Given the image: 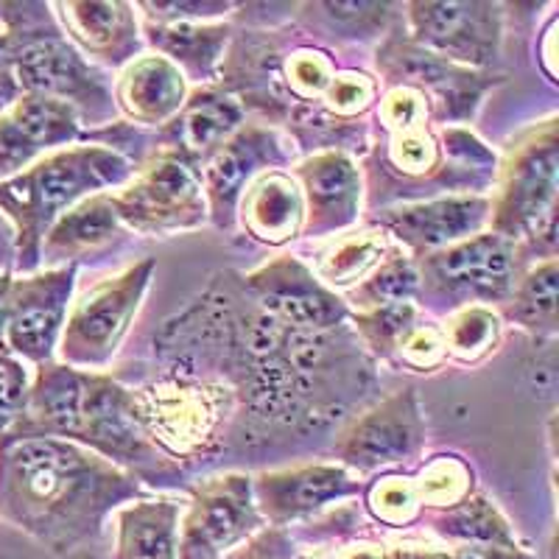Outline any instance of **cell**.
Masks as SVG:
<instances>
[{
	"label": "cell",
	"instance_id": "cell-1",
	"mask_svg": "<svg viewBox=\"0 0 559 559\" xmlns=\"http://www.w3.org/2000/svg\"><path fill=\"white\" fill-rule=\"evenodd\" d=\"M171 372L213 378L238 397L233 437L261 431H319L376 386V361L347 324L297 331L269 317L243 292L241 274L222 272L188 311L168 319L154 342Z\"/></svg>",
	"mask_w": 559,
	"mask_h": 559
},
{
	"label": "cell",
	"instance_id": "cell-2",
	"mask_svg": "<svg viewBox=\"0 0 559 559\" xmlns=\"http://www.w3.org/2000/svg\"><path fill=\"white\" fill-rule=\"evenodd\" d=\"M146 492L132 473L68 439H12L0 451V515L59 557L96 540Z\"/></svg>",
	"mask_w": 559,
	"mask_h": 559
},
{
	"label": "cell",
	"instance_id": "cell-3",
	"mask_svg": "<svg viewBox=\"0 0 559 559\" xmlns=\"http://www.w3.org/2000/svg\"><path fill=\"white\" fill-rule=\"evenodd\" d=\"M367 213L437 197H489L498 154L471 127H439L423 93L381 87L372 146L361 159Z\"/></svg>",
	"mask_w": 559,
	"mask_h": 559
},
{
	"label": "cell",
	"instance_id": "cell-4",
	"mask_svg": "<svg viewBox=\"0 0 559 559\" xmlns=\"http://www.w3.org/2000/svg\"><path fill=\"white\" fill-rule=\"evenodd\" d=\"M134 174V163L118 148L76 143L45 154L26 171L0 182V213L14 233V269H39V243L51 224L76 202L118 191Z\"/></svg>",
	"mask_w": 559,
	"mask_h": 559
},
{
	"label": "cell",
	"instance_id": "cell-5",
	"mask_svg": "<svg viewBox=\"0 0 559 559\" xmlns=\"http://www.w3.org/2000/svg\"><path fill=\"white\" fill-rule=\"evenodd\" d=\"M14 34H7V64L20 93L51 98L79 115L93 132L121 121L112 98V73L96 68L70 45L51 12V3H37V12L17 7Z\"/></svg>",
	"mask_w": 559,
	"mask_h": 559
},
{
	"label": "cell",
	"instance_id": "cell-6",
	"mask_svg": "<svg viewBox=\"0 0 559 559\" xmlns=\"http://www.w3.org/2000/svg\"><path fill=\"white\" fill-rule=\"evenodd\" d=\"M559 207V118L528 123L498 157L489 191V227L518 241L528 261L557 258Z\"/></svg>",
	"mask_w": 559,
	"mask_h": 559
},
{
	"label": "cell",
	"instance_id": "cell-7",
	"mask_svg": "<svg viewBox=\"0 0 559 559\" xmlns=\"http://www.w3.org/2000/svg\"><path fill=\"white\" fill-rule=\"evenodd\" d=\"M132 397L152 445L179 467L213 456L236 428V392L213 378L163 372L134 386Z\"/></svg>",
	"mask_w": 559,
	"mask_h": 559
},
{
	"label": "cell",
	"instance_id": "cell-8",
	"mask_svg": "<svg viewBox=\"0 0 559 559\" xmlns=\"http://www.w3.org/2000/svg\"><path fill=\"white\" fill-rule=\"evenodd\" d=\"M528 263L521 243L484 229L467 241L419 258L417 306L437 319L464 306L498 308L507 302Z\"/></svg>",
	"mask_w": 559,
	"mask_h": 559
},
{
	"label": "cell",
	"instance_id": "cell-9",
	"mask_svg": "<svg viewBox=\"0 0 559 559\" xmlns=\"http://www.w3.org/2000/svg\"><path fill=\"white\" fill-rule=\"evenodd\" d=\"M154 272L157 261L143 258L121 272L96 280L87 288H79L76 283L59 336L57 361L82 372H104L127 342L152 288Z\"/></svg>",
	"mask_w": 559,
	"mask_h": 559
},
{
	"label": "cell",
	"instance_id": "cell-10",
	"mask_svg": "<svg viewBox=\"0 0 559 559\" xmlns=\"http://www.w3.org/2000/svg\"><path fill=\"white\" fill-rule=\"evenodd\" d=\"M112 204L132 236L174 238L210 224L202 171L171 146L152 143L129 182L112 191Z\"/></svg>",
	"mask_w": 559,
	"mask_h": 559
},
{
	"label": "cell",
	"instance_id": "cell-11",
	"mask_svg": "<svg viewBox=\"0 0 559 559\" xmlns=\"http://www.w3.org/2000/svg\"><path fill=\"white\" fill-rule=\"evenodd\" d=\"M372 73L381 87L403 84L426 96L439 127H467L484 98L503 82L492 70H471L423 51L403 32L401 20L378 39L372 51Z\"/></svg>",
	"mask_w": 559,
	"mask_h": 559
},
{
	"label": "cell",
	"instance_id": "cell-12",
	"mask_svg": "<svg viewBox=\"0 0 559 559\" xmlns=\"http://www.w3.org/2000/svg\"><path fill=\"white\" fill-rule=\"evenodd\" d=\"M428 423L417 389H397L383 401L349 414L333 439V462L369 478L389 471H414L423 462Z\"/></svg>",
	"mask_w": 559,
	"mask_h": 559
},
{
	"label": "cell",
	"instance_id": "cell-13",
	"mask_svg": "<svg viewBox=\"0 0 559 559\" xmlns=\"http://www.w3.org/2000/svg\"><path fill=\"white\" fill-rule=\"evenodd\" d=\"M179 518V559H222L261 532L252 496V473H213L185 484Z\"/></svg>",
	"mask_w": 559,
	"mask_h": 559
},
{
	"label": "cell",
	"instance_id": "cell-14",
	"mask_svg": "<svg viewBox=\"0 0 559 559\" xmlns=\"http://www.w3.org/2000/svg\"><path fill=\"white\" fill-rule=\"evenodd\" d=\"M403 32L445 62L492 70L501 62L503 7L489 0H408Z\"/></svg>",
	"mask_w": 559,
	"mask_h": 559
},
{
	"label": "cell",
	"instance_id": "cell-15",
	"mask_svg": "<svg viewBox=\"0 0 559 559\" xmlns=\"http://www.w3.org/2000/svg\"><path fill=\"white\" fill-rule=\"evenodd\" d=\"M294 28L292 20L277 26H238L227 53L218 68L216 84L236 98L249 118L283 129L292 109L297 107L288 96L283 62Z\"/></svg>",
	"mask_w": 559,
	"mask_h": 559
},
{
	"label": "cell",
	"instance_id": "cell-16",
	"mask_svg": "<svg viewBox=\"0 0 559 559\" xmlns=\"http://www.w3.org/2000/svg\"><path fill=\"white\" fill-rule=\"evenodd\" d=\"M297 159V146L283 129L247 118L199 168L210 224L222 233H236L238 199L249 182L266 171L292 168Z\"/></svg>",
	"mask_w": 559,
	"mask_h": 559
},
{
	"label": "cell",
	"instance_id": "cell-17",
	"mask_svg": "<svg viewBox=\"0 0 559 559\" xmlns=\"http://www.w3.org/2000/svg\"><path fill=\"white\" fill-rule=\"evenodd\" d=\"M238 274L254 306L297 331H331L353 317L342 294L322 286L302 254L277 252L261 266Z\"/></svg>",
	"mask_w": 559,
	"mask_h": 559
},
{
	"label": "cell",
	"instance_id": "cell-18",
	"mask_svg": "<svg viewBox=\"0 0 559 559\" xmlns=\"http://www.w3.org/2000/svg\"><path fill=\"white\" fill-rule=\"evenodd\" d=\"M367 478L338 462H306L252 473V496L263 523L277 528L306 526L313 518L358 501Z\"/></svg>",
	"mask_w": 559,
	"mask_h": 559
},
{
	"label": "cell",
	"instance_id": "cell-19",
	"mask_svg": "<svg viewBox=\"0 0 559 559\" xmlns=\"http://www.w3.org/2000/svg\"><path fill=\"white\" fill-rule=\"evenodd\" d=\"M79 269L82 266L68 263L57 269H37L34 274L12 280L7 333H3L9 356L32 367L57 361L59 336H62L70 299L76 294Z\"/></svg>",
	"mask_w": 559,
	"mask_h": 559
},
{
	"label": "cell",
	"instance_id": "cell-20",
	"mask_svg": "<svg viewBox=\"0 0 559 559\" xmlns=\"http://www.w3.org/2000/svg\"><path fill=\"white\" fill-rule=\"evenodd\" d=\"M364 222L392 238L414 261L442 252L489 227V197H437L372 210Z\"/></svg>",
	"mask_w": 559,
	"mask_h": 559
},
{
	"label": "cell",
	"instance_id": "cell-21",
	"mask_svg": "<svg viewBox=\"0 0 559 559\" xmlns=\"http://www.w3.org/2000/svg\"><path fill=\"white\" fill-rule=\"evenodd\" d=\"M292 174L306 202V227L299 241H328L364 222L367 188L361 159L342 152L311 154L299 157Z\"/></svg>",
	"mask_w": 559,
	"mask_h": 559
},
{
	"label": "cell",
	"instance_id": "cell-22",
	"mask_svg": "<svg viewBox=\"0 0 559 559\" xmlns=\"http://www.w3.org/2000/svg\"><path fill=\"white\" fill-rule=\"evenodd\" d=\"M93 143L79 115L51 98L20 93L17 102L0 112V182L26 171L45 154Z\"/></svg>",
	"mask_w": 559,
	"mask_h": 559
},
{
	"label": "cell",
	"instance_id": "cell-23",
	"mask_svg": "<svg viewBox=\"0 0 559 559\" xmlns=\"http://www.w3.org/2000/svg\"><path fill=\"white\" fill-rule=\"evenodd\" d=\"M51 12L70 45L107 73L146 51L138 7L127 0H59Z\"/></svg>",
	"mask_w": 559,
	"mask_h": 559
},
{
	"label": "cell",
	"instance_id": "cell-24",
	"mask_svg": "<svg viewBox=\"0 0 559 559\" xmlns=\"http://www.w3.org/2000/svg\"><path fill=\"white\" fill-rule=\"evenodd\" d=\"M191 84L159 53L143 51L112 76L118 118L140 132H157L182 109Z\"/></svg>",
	"mask_w": 559,
	"mask_h": 559
},
{
	"label": "cell",
	"instance_id": "cell-25",
	"mask_svg": "<svg viewBox=\"0 0 559 559\" xmlns=\"http://www.w3.org/2000/svg\"><path fill=\"white\" fill-rule=\"evenodd\" d=\"M302 227L306 202L292 168L261 174L238 199L236 229L261 247L286 249L302 238Z\"/></svg>",
	"mask_w": 559,
	"mask_h": 559
},
{
	"label": "cell",
	"instance_id": "cell-26",
	"mask_svg": "<svg viewBox=\"0 0 559 559\" xmlns=\"http://www.w3.org/2000/svg\"><path fill=\"white\" fill-rule=\"evenodd\" d=\"M247 109L218 84L191 87L182 109L163 129L152 132L154 146H171L199 168L224 140L247 123Z\"/></svg>",
	"mask_w": 559,
	"mask_h": 559
},
{
	"label": "cell",
	"instance_id": "cell-27",
	"mask_svg": "<svg viewBox=\"0 0 559 559\" xmlns=\"http://www.w3.org/2000/svg\"><path fill=\"white\" fill-rule=\"evenodd\" d=\"M146 51L174 64L191 87L216 84L218 68L236 37V20H188V23H146L140 20Z\"/></svg>",
	"mask_w": 559,
	"mask_h": 559
},
{
	"label": "cell",
	"instance_id": "cell-28",
	"mask_svg": "<svg viewBox=\"0 0 559 559\" xmlns=\"http://www.w3.org/2000/svg\"><path fill=\"white\" fill-rule=\"evenodd\" d=\"M132 236L123 227L121 216L112 204V191L96 193L70 210L51 224L39 243V269H57L76 263L82 266L84 258L98 254L104 249L121 243L123 238Z\"/></svg>",
	"mask_w": 559,
	"mask_h": 559
},
{
	"label": "cell",
	"instance_id": "cell-29",
	"mask_svg": "<svg viewBox=\"0 0 559 559\" xmlns=\"http://www.w3.org/2000/svg\"><path fill=\"white\" fill-rule=\"evenodd\" d=\"M185 501L168 492H146L112 515V559H179V518Z\"/></svg>",
	"mask_w": 559,
	"mask_h": 559
},
{
	"label": "cell",
	"instance_id": "cell-30",
	"mask_svg": "<svg viewBox=\"0 0 559 559\" xmlns=\"http://www.w3.org/2000/svg\"><path fill=\"white\" fill-rule=\"evenodd\" d=\"M292 23L313 43L336 45L376 43L401 20L403 3H367V0H324V3H294Z\"/></svg>",
	"mask_w": 559,
	"mask_h": 559
},
{
	"label": "cell",
	"instance_id": "cell-31",
	"mask_svg": "<svg viewBox=\"0 0 559 559\" xmlns=\"http://www.w3.org/2000/svg\"><path fill=\"white\" fill-rule=\"evenodd\" d=\"M297 559H451V546L428 532L356 526L338 537L306 543Z\"/></svg>",
	"mask_w": 559,
	"mask_h": 559
},
{
	"label": "cell",
	"instance_id": "cell-32",
	"mask_svg": "<svg viewBox=\"0 0 559 559\" xmlns=\"http://www.w3.org/2000/svg\"><path fill=\"white\" fill-rule=\"evenodd\" d=\"M397 243L383 233L378 224L361 222L358 227L347 229L342 236L319 241L313 258H306L308 266L319 277L322 286L336 294H347L367 277L378 263L386 258Z\"/></svg>",
	"mask_w": 559,
	"mask_h": 559
},
{
	"label": "cell",
	"instance_id": "cell-33",
	"mask_svg": "<svg viewBox=\"0 0 559 559\" xmlns=\"http://www.w3.org/2000/svg\"><path fill=\"white\" fill-rule=\"evenodd\" d=\"M428 534L448 546H498V548H523L515 526L509 523L498 503L481 489L464 498L462 503L442 512H428L423 518Z\"/></svg>",
	"mask_w": 559,
	"mask_h": 559
},
{
	"label": "cell",
	"instance_id": "cell-34",
	"mask_svg": "<svg viewBox=\"0 0 559 559\" xmlns=\"http://www.w3.org/2000/svg\"><path fill=\"white\" fill-rule=\"evenodd\" d=\"M557 299H559V258L528 263L515 283L509 299L496 311L503 324L521 328L537 342L557 336Z\"/></svg>",
	"mask_w": 559,
	"mask_h": 559
},
{
	"label": "cell",
	"instance_id": "cell-35",
	"mask_svg": "<svg viewBox=\"0 0 559 559\" xmlns=\"http://www.w3.org/2000/svg\"><path fill=\"white\" fill-rule=\"evenodd\" d=\"M445 336L448 364L459 367H481L496 356L503 344L501 313L492 306H464L439 319Z\"/></svg>",
	"mask_w": 559,
	"mask_h": 559
},
{
	"label": "cell",
	"instance_id": "cell-36",
	"mask_svg": "<svg viewBox=\"0 0 559 559\" xmlns=\"http://www.w3.org/2000/svg\"><path fill=\"white\" fill-rule=\"evenodd\" d=\"M419 269L412 254L394 247L356 288L344 294V302L353 313L369 308L397 306V302H417Z\"/></svg>",
	"mask_w": 559,
	"mask_h": 559
},
{
	"label": "cell",
	"instance_id": "cell-37",
	"mask_svg": "<svg viewBox=\"0 0 559 559\" xmlns=\"http://www.w3.org/2000/svg\"><path fill=\"white\" fill-rule=\"evenodd\" d=\"M412 484L423 518L428 512L456 507L478 489L473 464L459 453H437L431 459H423L412 471Z\"/></svg>",
	"mask_w": 559,
	"mask_h": 559
},
{
	"label": "cell",
	"instance_id": "cell-38",
	"mask_svg": "<svg viewBox=\"0 0 559 559\" xmlns=\"http://www.w3.org/2000/svg\"><path fill=\"white\" fill-rule=\"evenodd\" d=\"M361 512L376 523L378 528L389 532H408L423 523L417 492L412 484V471H389L369 476L361 492Z\"/></svg>",
	"mask_w": 559,
	"mask_h": 559
},
{
	"label": "cell",
	"instance_id": "cell-39",
	"mask_svg": "<svg viewBox=\"0 0 559 559\" xmlns=\"http://www.w3.org/2000/svg\"><path fill=\"white\" fill-rule=\"evenodd\" d=\"M338 68L342 64H338L333 48L313 43L311 37H306L297 28L292 45H288L286 62H283V79H286L288 96L294 98V104H317L324 96L331 79L336 76Z\"/></svg>",
	"mask_w": 559,
	"mask_h": 559
},
{
	"label": "cell",
	"instance_id": "cell-40",
	"mask_svg": "<svg viewBox=\"0 0 559 559\" xmlns=\"http://www.w3.org/2000/svg\"><path fill=\"white\" fill-rule=\"evenodd\" d=\"M423 308L417 302H397V306L369 308L356 311L349 317V328L356 333L358 344L376 364H392L394 349L401 338L412 331V324L423 317Z\"/></svg>",
	"mask_w": 559,
	"mask_h": 559
},
{
	"label": "cell",
	"instance_id": "cell-41",
	"mask_svg": "<svg viewBox=\"0 0 559 559\" xmlns=\"http://www.w3.org/2000/svg\"><path fill=\"white\" fill-rule=\"evenodd\" d=\"M378 98H381V82H378L372 70L342 64L317 104L324 112H331L333 118L367 123L372 121Z\"/></svg>",
	"mask_w": 559,
	"mask_h": 559
},
{
	"label": "cell",
	"instance_id": "cell-42",
	"mask_svg": "<svg viewBox=\"0 0 559 559\" xmlns=\"http://www.w3.org/2000/svg\"><path fill=\"white\" fill-rule=\"evenodd\" d=\"M448 364V349L445 336H442V324L431 313H423L417 322L412 324V331L401 338L397 349H394L392 369H406L414 376H431L445 369Z\"/></svg>",
	"mask_w": 559,
	"mask_h": 559
},
{
	"label": "cell",
	"instance_id": "cell-43",
	"mask_svg": "<svg viewBox=\"0 0 559 559\" xmlns=\"http://www.w3.org/2000/svg\"><path fill=\"white\" fill-rule=\"evenodd\" d=\"M140 20L146 23H188V20H229L238 12L233 0H138Z\"/></svg>",
	"mask_w": 559,
	"mask_h": 559
},
{
	"label": "cell",
	"instance_id": "cell-44",
	"mask_svg": "<svg viewBox=\"0 0 559 559\" xmlns=\"http://www.w3.org/2000/svg\"><path fill=\"white\" fill-rule=\"evenodd\" d=\"M28 383H32V376L26 364L9 353H0V437L3 439L23 414Z\"/></svg>",
	"mask_w": 559,
	"mask_h": 559
},
{
	"label": "cell",
	"instance_id": "cell-45",
	"mask_svg": "<svg viewBox=\"0 0 559 559\" xmlns=\"http://www.w3.org/2000/svg\"><path fill=\"white\" fill-rule=\"evenodd\" d=\"M297 540L288 528L263 526L254 537H249L222 559H297Z\"/></svg>",
	"mask_w": 559,
	"mask_h": 559
},
{
	"label": "cell",
	"instance_id": "cell-46",
	"mask_svg": "<svg viewBox=\"0 0 559 559\" xmlns=\"http://www.w3.org/2000/svg\"><path fill=\"white\" fill-rule=\"evenodd\" d=\"M451 559H534L526 548L451 546Z\"/></svg>",
	"mask_w": 559,
	"mask_h": 559
},
{
	"label": "cell",
	"instance_id": "cell-47",
	"mask_svg": "<svg viewBox=\"0 0 559 559\" xmlns=\"http://www.w3.org/2000/svg\"><path fill=\"white\" fill-rule=\"evenodd\" d=\"M540 68L548 76V82L557 84V17H551L546 23L540 34Z\"/></svg>",
	"mask_w": 559,
	"mask_h": 559
},
{
	"label": "cell",
	"instance_id": "cell-48",
	"mask_svg": "<svg viewBox=\"0 0 559 559\" xmlns=\"http://www.w3.org/2000/svg\"><path fill=\"white\" fill-rule=\"evenodd\" d=\"M17 98H20V87H17V82H14L9 64L3 62L0 64V112H3L7 107H12Z\"/></svg>",
	"mask_w": 559,
	"mask_h": 559
},
{
	"label": "cell",
	"instance_id": "cell-49",
	"mask_svg": "<svg viewBox=\"0 0 559 559\" xmlns=\"http://www.w3.org/2000/svg\"><path fill=\"white\" fill-rule=\"evenodd\" d=\"M12 274L0 272V344H3V333H7L9 319V297H12Z\"/></svg>",
	"mask_w": 559,
	"mask_h": 559
},
{
	"label": "cell",
	"instance_id": "cell-50",
	"mask_svg": "<svg viewBox=\"0 0 559 559\" xmlns=\"http://www.w3.org/2000/svg\"><path fill=\"white\" fill-rule=\"evenodd\" d=\"M7 48V34H0V51Z\"/></svg>",
	"mask_w": 559,
	"mask_h": 559
}]
</instances>
